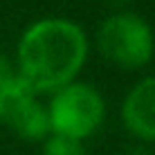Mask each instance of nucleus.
I'll list each match as a JSON object with an SVG mask.
<instances>
[{
  "label": "nucleus",
  "instance_id": "1",
  "mask_svg": "<svg viewBox=\"0 0 155 155\" xmlns=\"http://www.w3.org/2000/svg\"><path fill=\"white\" fill-rule=\"evenodd\" d=\"M88 41L83 29L68 18H43L23 31L18 43L20 77L31 90L50 92L72 81L79 72Z\"/></svg>",
  "mask_w": 155,
  "mask_h": 155
},
{
  "label": "nucleus",
  "instance_id": "2",
  "mask_svg": "<svg viewBox=\"0 0 155 155\" xmlns=\"http://www.w3.org/2000/svg\"><path fill=\"white\" fill-rule=\"evenodd\" d=\"M50 130L65 137H81L90 135L101 119H104V97L90 83L70 81L68 85L56 90L47 108Z\"/></svg>",
  "mask_w": 155,
  "mask_h": 155
},
{
  "label": "nucleus",
  "instance_id": "3",
  "mask_svg": "<svg viewBox=\"0 0 155 155\" xmlns=\"http://www.w3.org/2000/svg\"><path fill=\"white\" fill-rule=\"evenodd\" d=\"M97 43L101 52L115 63L137 68L151 58L155 38L142 16L130 12H117L110 14L99 25Z\"/></svg>",
  "mask_w": 155,
  "mask_h": 155
},
{
  "label": "nucleus",
  "instance_id": "4",
  "mask_svg": "<svg viewBox=\"0 0 155 155\" xmlns=\"http://www.w3.org/2000/svg\"><path fill=\"white\" fill-rule=\"evenodd\" d=\"M0 119L31 140L43 137L50 130L47 108L36 101L31 85L16 72L0 85Z\"/></svg>",
  "mask_w": 155,
  "mask_h": 155
},
{
  "label": "nucleus",
  "instance_id": "5",
  "mask_svg": "<svg viewBox=\"0 0 155 155\" xmlns=\"http://www.w3.org/2000/svg\"><path fill=\"white\" fill-rule=\"evenodd\" d=\"M121 117L133 133L155 140V77H146L133 85L121 104Z\"/></svg>",
  "mask_w": 155,
  "mask_h": 155
},
{
  "label": "nucleus",
  "instance_id": "6",
  "mask_svg": "<svg viewBox=\"0 0 155 155\" xmlns=\"http://www.w3.org/2000/svg\"><path fill=\"white\" fill-rule=\"evenodd\" d=\"M43 155H85L81 140L74 137H65V135H50V140L45 142Z\"/></svg>",
  "mask_w": 155,
  "mask_h": 155
},
{
  "label": "nucleus",
  "instance_id": "7",
  "mask_svg": "<svg viewBox=\"0 0 155 155\" xmlns=\"http://www.w3.org/2000/svg\"><path fill=\"white\" fill-rule=\"evenodd\" d=\"M12 74H14V70L9 68V61H7V58H5L2 54H0V85L7 81V79L12 77Z\"/></svg>",
  "mask_w": 155,
  "mask_h": 155
},
{
  "label": "nucleus",
  "instance_id": "8",
  "mask_svg": "<svg viewBox=\"0 0 155 155\" xmlns=\"http://www.w3.org/2000/svg\"><path fill=\"white\" fill-rule=\"evenodd\" d=\"M128 155H151V151H146V148H135V151H130Z\"/></svg>",
  "mask_w": 155,
  "mask_h": 155
},
{
  "label": "nucleus",
  "instance_id": "9",
  "mask_svg": "<svg viewBox=\"0 0 155 155\" xmlns=\"http://www.w3.org/2000/svg\"><path fill=\"white\" fill-rule=\"evenodd\" d=\"M110 2H117V5H121V2H126V0H110Z\"/></svg>",
  "mask_w": 155,
  "mask_h": 155
}]
</instances>
